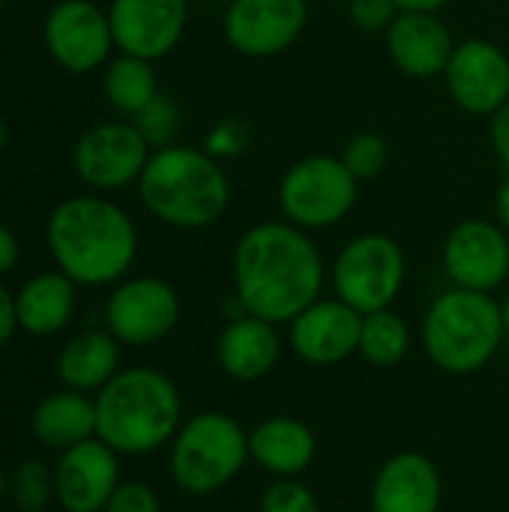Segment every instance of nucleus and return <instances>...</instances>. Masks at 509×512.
Listing matches in <instances>:
<instances>
[{
    "label": "nucleus",
    "instance_id": "nucleus-1",
    "mask_svg": "<svg viewBox=\"0 0 509 512\" xmlns=\"http://www.w3.org/2000/svg\"><path fill=\"white\" fill-rule=\"evenodd\" d=\"M234 297L243 312L270 324H291L321 300L324 261L303 228L291 222L252 225L231 258Z\"/></svg>",
    "mask_w": 509,
    "mask_h": 512
},
{
    "label": "nucleus",
    "instance_id": "nucleus-2",
    "mask_svg": "<svg viewBox=\"0 0 509 512\" xmlns=\"http://www.w3.org/2000/svg\"><path fill=\"white\" fill-rule=\"evenodd\" d=\"M51 255L75 285H111L135 261L132 219L102 198H69L48 219Z\"/></svg>",
    "mask_w": 509,
    "mask_h": 512
},
{
    "label": "nucleus",
    "instance_id": "nucleus-3",
    "mask_svg": "<svg viewBox=\"0 0 509 512\" xmlns=\"http://www.w3.org/2000/svg\"><path fill=\"white\" fill-rule=\"evenodd\" d=\"M96 438L120 456H147L174 441L183 402L168 375L135 366L117 372L96 393Z\"/></svg>",
    "mask_w": 509,
    "mask_h": 512
},
{
    "label": "nucleus",
    "instance_id": "nucleus-4",
    "mask_svg": "<svg viewBox=\"0 0 509 512\" xmlns=\"http://www.w3.org/2000/svg\"><path fill=\"white\" fill-rule=\"evenodd\" d=\"M138 192L144 207L171 228H207L219 222L231 204L228 174L207 150L162 147L156 150L141 177Z\"/></svg>",
    "mask_w": 509,
    "mask_h": 512
},
{
    "label": "nucleus",
    "instance_id": "nucleus-5",
    "mask_svg": "<svg viewBox=\"0 0 509 512\" xmlns=\"http://www.w3.org/2000/svg\"><path fill=\"white\" fill-rule=\"evenodd\" d=\"M501 303L483 291L450 288L423 318V351L447 375H474L504 342Z\"/></svg>",
    "mask_w": 509,
    "mask_h": 512
},
{
    "label": "nucleus",
    "instance_id": "nucleus-6",
    "mask_svg": "<svg viewBox=\"0 0 509 512\" xmlns=\"http://www.w3.org/2000/svg\"><path fill=\"white\" fill-rule=\"evenodd\" d=\"M249 462V432L222 411L186 420L171 441V480L183 495L210 498L222 492Z\"/></svg>",
    "mask_w": 509,
    "mask_h": 512
},
{
    "label": "nucleus",
    "instance_id": "nucleus-7",
    "mask_svg": "<svg viewBox=\"0 0 509 512\" xmlns=\"http://www.w3.org/2000/svg\"><path fill=\"white\" fill-rule=\"evenodd\" d=\"M360 180L342 156H306L291 165L279 183V207L285 219L303 231L339 225L357 204Z\"/></svg>",
    "mask_w": 509,
    "mask_h": 512
},
{
    "label": "nucleus",
    "instance_id": "nucleus-8",
    "mask_svg": "<svg viewBox=\"0 0 509 512\" xmlns=\"http://www.w3.org/2000/svg\"><path fill=\"white\" fill-rule=\"evenodd\" d=\"M405 252L387 234H360L345 243L333 264V288L360 315L390 309L405 285Z\"/></svg>",
    "mask_w": 509,
    "mask_h": 512
},
{
    "label": "nucleus",
    "instance_id": "nucleus-9",
    "mask_svg": "<svg viewBox=\"0 0 509 512\" xmlns=\"http://www.w3.org/2000/svg\"><path fill=\"white\" fill-rule=\"evenodd\" d=\"M180 321L177 291L156 276L120 282L105 306L108 333L120 345H153L165 339Z\"/></svg>",
    "mask_w": 509,
    "mask_h": 512
},
{
    "label": "nucleus",
    "instance_id": "nucleus-10",
    "mask_svg": "<svg viewBox=\"0 0 509 512\" xmlns=\"http://www.w3.org/2000/svg\"><path fill=\"white\" fill-rule=\"evenodd\" d=\"M309 21V0H231L225 39L243 57H276L291 48Z\"/></svg>",
    "mask_w": 509,
    "mask_h": 512
},
{
    "label": "nucleus",
    "instance_id": "nucleus-11",
    "mask_svg": "<svg viewBox=\"0 0 509 512\" xmlns=\"http://www.w3.org/2000/svg\"><path fill=\"white\" fill-rule=\"evenodd\" d=\"M444 270L456 288L492 294L509 276V234L489 219H465L444 240Z\"/></svg>",
    "mask_w": 509,
    "mask_h": 512
},
{
    "label": "nucleus",
    "instance_id": "nucleus-12",
    "mask_svg": "<svg viewBox=\"0 0 509 512\" xmlns=\"http://www.w3.org/2000/svg\"><path fill=\"white\" fill-rule=\"evenodd\" d=\"M444 81L462 111L492 117L509 99L507 51L489 39H465L447 63Z\"/></svg>",
    "mask_w": 509,
    "mask_h": 512
},
{
    "label": "nucleus",
    "instance_id": "nucleus-13",
    "mask_svg": "<svg viewBox=\"0 0 509 512\" xmlns=\"http://www.w3.org/2000/svg\"><path fill=\"white\" fill-rule=\"evenodd\" d=\"M147 150L135 123H99L75 144V171L93 189H120L141 177Z\"/></svg>",
    "mask_w": 509,
    "mask_h": 512
},
{
    "label": "nucleus",
    "instance_id": "nucleus-14",
    "mask_svg": "<svg viewBox=\"0 0 509 512\" xmlns=\"http://www.w3.org/2000/svg\"><path fill=\"white\" fill-rule=\"evenodd\" d=\"M120 453L99 438L60 453L54 465V501L66 512H102L120 486Z\"/></svg>",
    "mask_w": 509,
    "mask_h": 512
},
{
    "label": "nucleus",
    "instance_id": "nucleus-15",
    "mask_svg": "<svg viewBox=\"0 0 509 512\" xmlns=\"http://www.w3.org/2000/svg\"><path fill=\"white\" fill-rule=\"evenodd\" d=\"M186 18V0H114L108 12L114 45L141 60L165 57L180 42Z\"/></svg>",
    "mask_w": 509,
    "mask_h": 512
},
{
    "label": "nucleus",
    "instance_id": "nucleus-16",
    "mask_svg": "<svg viewBox=\"0 0 509 512\" xmlns=\"http://www.w3.org/2000/svg\"><path fill=\"white\" fill-rule=\"evenodd\" d=\"M45 45L63 69L90 72L114 45L111 21L90 0H63L45 21Z\"/></svg>",
    "mask_w": 509,
    "mask_h": 512
},
{
    "label": "nucleus",
    "instance_id": "nucleus-17",
    "mask_svg": "<svg viewBox=\"0 0 509 512\" xmlns=\"http://www.w3.org/2000/svg\"><path fill=\"white\" fill-rule=\"evenodd\" d=\"M291 351L309 366H336L357 354L363 315L348 303L315 300L291 324Z\"/></svg>",
    "mask_w": 509,
    "mask_h": 512
},
{
    "label": "nucleus",
    "instance_id": "nucleus-18",
    "mask_svg": "<svg viewBox=\"0 0 509 512\" xmlns=\"http://www.w3.org/2000/svg\"><path fill=\"white\" fill-rule=\"evenodd\" d=\"M444 501V483L438 465L426 453L390 456L372 480V512H438Z\"/></svg>",
    "mask_w": 509,
    "mask_h": 512
},
{
    "label": "nucleus",
    "instance_id": "nucleus-19",
    "mask_svg": "<svg viewBox=\"0 0 509 512\" xmlns=\"http://www.w3.org/2000/svg\"><path fill=\"white\" fill-rule=\"evenodd\" d=\"M387 51L408 78L444 75L456 42L438 12H399L387 27Z\"/></svg>",
    "mask_w": 509,
    "mask_h": 512
},
{
    "label": "nucleus",
    "instance_id": "nucleus-20",
    "mask_svg": "<svg viewBox=\"0 0 509 512\" xmlns=\"http://www.w3.org/2000/svg\"><path fill=\"white\" fill-rule=\"evenodd\" d=\"M282 354V339L276 333V324L255 318L249 312H240L225 324L216 342V363L219 369L240 384H255L267 378Z\"/></svg>",
    "mask_w": 509,
    "mask_h": 512
},
{
    "label": "nucleus",
    "instance_id": "nucleus-21",
    "mask_svg": "<svg viewBox=\"0 0 509 512\" xmlns=\"http://www.w3.org/2000/svg\"><path fill=\"white\" fill-rule=\"evenodd\" d=\"M318 438L297 417H270L249 432V462L276 480H294L315 462Z\"/></svg>",
    "mask_w": 509,
    "mask_h": 512
},
{
    "label": "nucleus",
    "instance_id": "nucleus-22",
    "mask_svg": "<svg viewBox=\"0 0 509 512\" xmlns=\"http://www.w3.org/2000/svg\"><path fill=\"white\" fill-rule=\"evenodd\" d=\"M30 429L39 444L51 450H69L96 438V402L78 390H60L45 396L33 417Z\"/></svg>",
    "mask_w": 509,
    "mask_h": 512
},
{
    "label": "nucleus",
    "instance_id": "nucleus-23",
    "mask_svg": "<svg viewBox=\"0 0 509 512\" xmlns=\"http://www.w3.org/2000/svg\"><path fill=\"white\" fill-rule=\"evenodd\" d=\"M120 372V342L105 330L69 339L57 357V375L66 390L99 393Z\"/></svg>",
    "mask_w": 509,
    "mask_h": 512
},
{
    "label": "nucleus",
    "instance_id": "nucleus-24",
    "mask_svg": "<svg viewBox=\"0 0 509 512\" xmlns=\"http://www.w3.org/2000/svg\"><path fill=\"white\" fill-rule=\"evenodd\" d=\"M75 309V282L66 273H39L15 297L18 327L30 336L60 333Z\"/></svg>",
    "mask_w": 509,
    "mask_h": 512
},
{
    "label": "nucleus",
    "instance_id": "nucleus-25",
    "mask_svg": "<svg viewBox=\"0 0 509 512\" xmlns=\"http://www.w3.org/2000/svg\"><path fill=\"white\" fill-rule=\"evenodd\" d=\"M408 351H411V330L408 321L399 312H393V306L363 315L357 354L369 366L393 369L408 357Z\"/></svg>",
    "mask_w": 509,
    "mask_h": 512
},
{
    "label": "nucleus",
    "instance_id": "nucleus-26",
    "mask_svg": "<svg viewBox=\"0 0 509 512\" xmlns=\"http://www.w3.org/2000/svg\"><path fill=\"white\" fill-rule=\"evenodd\" d=\"M105 96L120 114L138 117L159 96V84L150 60L132 54L117 57L105 72Z\"/></svg>",
    "mask_w": 509,
    "mask_h": 512
},
{
    "label": "nucleus",
    "instance_id": "nucleus-27",
    "mask_svg": "<svg viewBox=\"0 0 509 512\" xmlns=\"http://www.w3.org/2000/svg\"><path fill=\"white\" fill-rule=\"evenodd\" d=\"M54 498V471L42 462H24L12 477V501L21 512H42Z\"/></svg>",
    "mask_w": 509,
    "mask_h": 512
},
{
    "label": "nucleus",
    "instance_id": "nucleus-28",
    "mask_svg": "<svg viewBox=\"0 0 509 512\" xmlns=\"http://www.w3.org/2000/svg\"><path fill=\"white\" fill-rule=\"evenodd\" d=\"M387 159H390V144L378 132H357L354 138H348L342 150V162L357 180L378 177L387 168Z\"/></svg>",
    "mask_w": 509,
    "mask_h": 512
},
{
    "label": "nucleus",
    "instance_id": "nucleus-29",
    "mask_svg": "<svg viewBox=\"0 0 509 512\" xmlns=\"http://www.w3.org/2000/svg\"><path fill=\"white\" fill-rule=\"evenodd\" d=\"M135 126H138V132L144 135V141L150 144V147H171V141H174V135H177V126H180V111H177V105L165 96V93H159L138 117H135Z\"/></svg>",
    "mask_w": 509,
    "mask_h": 512
},
{
    "label": "nucleus",
    "instance_id": "nucleus-30",
    "mask_svg": "<svg viewBox=\"0 0 509 512\" xmlns=\"http://www.w3.org/2000/svg\"><path fill=\"white\" fill-rule=\"evenodd\" d=\"M261 512H321V504L315 492L294 477V480H276L261 495Z\"/></svg>",
    "mask_w": 509,
    "mask_h": 512
},
{
    "label": "nucleus",
    "instance_id": "nucleus-31",
    "mask_svg": "<svg viewBox=\"0 0 509 512\" xmlns=\"http://www.w3.org/2000/svg\"><path fill=\"white\" fill-rule=\"evenodd\" d=\"M249 138H252V132H249V126H246L243 120L225 117V120H219V123L210 129L207 147H204V150H207L213 159H234V156H240V153L249 147Z\"/></svg>",
    "mask_w": 509,
    "mask_h": 512
},
{
    "label": "nucleus",
    "instance_id": "nucleus-32",
    "mask_svg": "<svg viewBox=\"0 0 509 512\" xmlns=\"http://www.w3.org/2000/svg\"><path fill=\"white\" fill-rule=\"evenodd\" d=\"M399 6L393 0H348V18L363 33H387Z\"/></svg>",
    "mask_w": 509,
    "mask_h": 512
},
{
    "label": "nucleus",
    "instance_id": "nucleus-33",
    "mask_svg": "<svg viewBox=\"0 0 509 512\" xmlns=\"http://www.w3.org/2000/svg\"><path fill=\"white\" fill-rule=\"evenodd\" d=\"M102 512H162V501L147 483L129 480L114 489Z\"/></svg>",
    "mask_w": 509,
    "mask_h": 512
},
{
    "label": "nucleus",
    "instance_id": "nucleus-34",
    "mask_svg": "<svg viewBox=\"0 0 509 512\" xmlns=\"http://www.w3.org/2000/svg\"><path fill=\"white\" fill-rule=\"evenodd\" d=\"M489 138H492L495 159L501 162L504 171H509V99L492 114V120H489Z\"/></svg>",
    "mask_w": 509,
    "mask_h": 512
},
{
    "label": "nucleus",
    "instance_id": "nucleus-35",
    "mask_svg": "<svg viewBox=\"0 0 509 512\" xmlns=\"http://www.w3.org/2000/svg\"><path fill=\"white\" fill-rule=\"evenodd\" d=\"M18 327V315H15V297L0 285V345H6L12 339Z\"/></svg>",
    "mask_w": 509,
    "mask_h": 512
},
{
    "label": "nucleus",
    "instance_id": "nucleus-36",
    "mask_svg": "<svg viewBox=\"0 0 509 512\" xmlns=\"http://www.w3.org/2000/svg\"><path fill=\"white\" fill-rule=\"evenodd\" d=\"M15 261H18V240L9 228L0 225V273L12 270Z\"/></svg>",
    "mask_w": 509,
    "mask_h": 512
},
{
    "label": "nucleus",
    "instance_id": "nucleus-37",
    "mask_svg": "<svg viewBox=\"0 0 509 512\" xmlns=\"http://www.w3.org/2000/svg\"><path fill=\"white\" fill-rule=\"evenodd\" d=\"M495 213H498V225L509 234V171H504V180L498 183V192H495Z\"/></svg>",
    "mask_w": 509,
    "mask_h": 512
},
{
    "label": "nucleus",
    "instance_id": "nucleus-38",
    "mask_svg": "<svg viewBox=\"0 0 509 512\" xmlns=\"http://www.w3.org/2000/svg\"><path fill=\"white\" fill-rule=\"evenodd\" d=\"M393 3L399 6V12H438L450 0H393Z\"/></svg>",
    "mask_w": 509,
    "mask_h": 512
},
{
    "label": "nucleus",
    "instance_id": "nucleus-39",
    "mask_svg": "<svg viewBox=\"0 0 509 512\" xmlns=\"http://www.w3.org/2000/svg\"><path fill=\"white\" fill-rule=\"evenodd\" d=\"M501 318H504V330H507L509 336V297L501 303Z\"/></svg>",
    "mask_w": 509,
    "mask_h": 512
},
{
    "label": "nucleus",
    "instance_id": "nucleus-40",
    "mask_svg": "<svg viewBox=\"0 0 509 512\" xmlns=\"http://www.w3.org/2000/svg\"><path fill=\"white\" fill-rule=\"evenodd\" d=\"M6 489H9V480H6V471H3V465H0V498L6 495Z\"/></svg>",
    "mask_w": 509,
    "mask_h": 512
},
{
    "label": "nucleus",
    "instance_id": "nucleus-41",
    "mask_svg": "<svg viewBox=\"0 0 509 512\" xmlns=\"http://www.w3.org/2000/svg\"><path fill=\"white\" fill-rule=\"evenodd\" d=\"M6 144V126H3V120H0V147Z\"/></svg>",
    "mask_w": 509,
    "mask_h": 512
},
{
    "label": "nucleus",
    "instance_id": "nucleus-42",
    "mask_svg": "<svg viewBox=\"0 0 509 512\" xmlns=\"http://www.w3.org/2000/svg\"><path fill=\"white\" fill-rule=\"evenodd\" d=\"M0 6H3V0H0Z\"/></svg>",
    "mask_w": 509,
    "mask_h": 512
}]
</instances>
